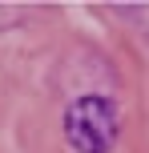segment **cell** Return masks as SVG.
Wrapping results in <instances>:
<instances>
[{"mask_svg":"<svg viewBox=\"0 0 149 153\" xmlns=\"http://www.w3.org/2000/svg\"><path fill=\"white\" fill-rule=\"evenodd\" d=\"M64 137L77 153H109L117 141V109L109 97H81L64 113Z\"/></svg>","mask_w":149,"mask_h":153,"instance_id":"obj_1","label":"cell"}]
</instances>
